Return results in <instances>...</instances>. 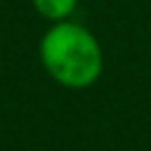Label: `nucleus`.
<instances>
[{"label": "nucleus", "instance_id": "obj_1", "mask_svg": "<svg viewBox=\"0 0 151 151\" xmlns=\"http://www.w3.org/2000/svg\"><path fill=\"white\" fill-rule=\"evenodd\" d=\"M38 57L45 73L68 90L92 87L104 73V47L80 21L50 24L40 35Z\"/></svg>", "mask_w": 151, "mask_h": 151}, {"label": "nucleus", "instance_id": "obj_2", "mask_svg": "<svg viewBox=\"0 0 151 151\" xmlns=\"http://www.w3.org/2000/svg\"><path fill=\"white\" fill-rule=\"evenodd\" d=\"M33 9L50 24L57 21H66L76 14L78 9V0H31Z\"/></svg>", "mask_w": 151, "mask_h": 151}]
</instances>
